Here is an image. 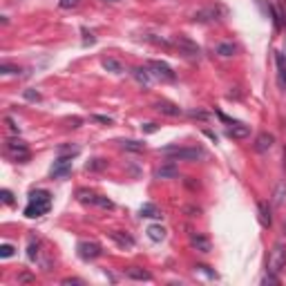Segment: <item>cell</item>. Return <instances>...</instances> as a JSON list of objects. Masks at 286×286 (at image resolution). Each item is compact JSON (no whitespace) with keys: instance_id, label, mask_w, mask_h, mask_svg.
Wrapping results in <instances>:
<instances>
[{"instance_id":"obj_39","label":"cell","mask_w":286,"mask_h":286,"mask_svg":"<svg viewBox=\"0 0 286 286\" xmlns=\"http://www.w3.org/2000/svg\"><path fill=\"white\" fill-rule=\"evenodd\" d=\"M83 36H85V45H87V42H94V36L87 34V29H83Z\"/></svg>"},{"instance_id":"obj_13","label":"cell","mask_w":286,"mask_h":286,"mask_svg":"<svg viewBox=\"0 0 286 286\" xmlns=\"http://www.w3.org/2000/svg\"><path fill=\"white\" fill-rule=\"evenodd\" d=\"M110 237H112L119 246H123V248H132V246H134V240H132L130 235L121 233V230H110Z\"/></svg>"},{"instance_id":"obj_11","label":"cell","mask_w":286,"mask_h":286,"mask_svg":"<svg viewBox=\"0 0 286 286\" xmlns=\"http://www.w3.org/2000/svg\"><path fill=\"white\" fill-rule=\"evenodd\" d=\"M275 63H277V85H280V89H286V58H284V54H277Z\"/></svg>"},{"instance_id":"obj_28","label":"cell","mask_w":286,"mask_h":286,"mask_svg":"<svg viewBox=\"0 0 286 286\" xmlns=\"http://www.w3.org/2000/svg\"><path fill=\"white\" fill-rule=\"evenodd\" d=\"M105 165H108V163H105L103 159H94V161H89L85 168H87V170H101V168H105Z\"/></svg>"},{"instance_id":"obj_32","label":"cell","mask_w":286,"mask_h":286,"mask_svg":"<svg viewBox=\"0 0 286 286\" xmlns=\"http://www.w3.org/2000/svg\"><path fill=\"white\" fill-rule=\"evenodd\" d=\"M25 99L27 101H41V94L34 92V89H25Z\"/></svg>"},{"instance_id":"obj_35","label":"cell","mask_w":286,"mask_h":286,"mask_svg":"<svg viewBox=\"0 0 286 286\" xmlns=\"http://www.w3.org/2000/svg\"><path fill=\"white\" fill-rule=\"evenodd\" d=\"M197 268H199V271H202V273H206L208 277H217V273H215V271H210V268H208V266H204V264H199Z\"/></svg>"},{"instance_id":"obj_19","label":"cell","mask_w":286,"mask_h":286,"mask_svg":"<svg viewBox=\"0 0 286 286\" xmlns=\"http://www.w3.org/2000/svg\"><path fill=\"white\" fill-rule=\"evenodd\" d=\"M125 275L130 277V280H139V282H150L152 275L148 271H143V268H127Z\"/></svg>"},{"instance_id":"obj_6","label":"cell","mask_w":286,"mask_h":286,"mask_svg":"<svg viewBox=\"0 0 286 286\" xmlns=\"http://www.w3.org/2000/svg\"><path fill=\"white\" fill-rule=\"evenodd\" d=\"M5 148H7V155H9L11 159L20 161V163H25V161L29 159V148H27V143H25V141H20V139H9Z\"/></svg>"},{"instance_id":"obj_29","label":"cell","mask_w":286,"mask_h":286,"mask_svg":"<svg viewBox=\"0 0 286 286\" xmlns=\"http://www.w3.org/2000/svg\"><path fill=\"white\" fill-rule=\"evenodd\" d=\"M18 67H14V65H7V63H2L0 65V74H18Z\"/></svg>"},{"instance_id":"obj_12","label":"cell","mask_w":286,"mask_h":286,"mask_svg":"<svg viewBox=\"0 0 286 286\" xmlns=\"http://www.w3.org/2000/svg\"><path fill=\"white\" fill-rule=\"evenodd\" d=\"M217 16H219V9H217V7H208V9L197 11L193 18L197 20V23H210V20H217Z\"/></svg>"},{"instance_id":"obj_15","label":"cell","mask_w":286,"mask_h":286,"mask_svg":"<svg viewBox=\"0 0 286 286\" xmlns=\"http://www.w3.org/2000/svg\"><path fill=\"white\" fill-rule=\"evenodd\" d=\"M190 244H193L197 250H202V253H210V248H212L210 240L204 237V235H193V237H190Z\"/></svg>"},{"instance_id":"obj_24","label":"cell","mask_w":286,"mask_h":286,"mask_svg":"<svg viewBox=\"0 0 286 286\" xmlns=\"http://www.w3.org/2000/svg\"><path fill=\"white\" fill-rule=\"evenodd\" d=\"M148 237H150L152 242L165 240V228L163 226H150V228H148Z\"/></svg>"},{"instance_id":"obj_9","label":"cell","mask_w":286,"mask_h":286,"mask_svg":"<svg viewBox=\"0 0 286 286\" xmlns=\"http://www.w3.org/2000/svg\"><path fill=\"white\" fill-rule=\"evenodd\" d=\"M273 143H275V136L268 134V132H262V134L255 139V150H257V152H268L273 148Z\"/></svg>"},{"instance_id":"obj_7","label":"cell","mask_w":286,"mask_h":286,"mask_svg":"<svg viewBox=\"0 0 286 286\" xmlns=\"http://www.w3.org/2000/svg\"><path fill=\"white\" fill-rule=\"evenodd\" d=\"M76 253H79L81 259L89 262V259L101 257L103 248H101V244H96V242H79V246H76Z\"/></svg>"},{"instance_id":"obj_41","label":"cell","mask_w":286,"mask_h":286,"mask_svg":"<svg viewBox=\"0 0 286 286\" xmlns=\"http://www.w3.org/2000/svg\"><path fill=\"white\" fill-rule=\"evenodd\" d=\"M110 2H117V0H110Z\"/></svg>"},{"instance_id":"obj_5","label":"cell","mask_w":286,"mask_h":286,"mask_svg":"<svg viewBox=\"0 0 286 286\" xmlns=\"http://www.w3.org/2000/svg\"><path fill=\"white\" fill-rule=\"evenodd\" d=\"M148 70H150L152 79H159V81H165V83H172L174 81V72L168 63L163 61H148Z\"/></svg>"},{"instance_id":"obj_36","label":"cell","mask_w":286,"mask_h":286,"mask_svg":"<svg viewBox=\"0 0 286 286\" xmlns=\"http://www.w3.org/2000/svg\"><path fill=\"white\" fill-rule=\"evenodd\" d=\"M36 255H38L36 244H29V253H27V257H29V259H36Z\"/></svg>"},{"instance_id":"obj_14","label":"cell","mask_w":286,"mask_h":286,"mask_svg":"<svg viewBox=\"0 0 286 286\" xmlns=\"http://www.w3.org/2000/svg\"><path fill=\"white\" fill-rule=\"evenodd\" d=\"M257 212H259V224L264 226V228H271V208H268L266 202H259L257 204Z\"/></svg>"},{"instance_id":"obj_4","label":"cell","mask_w":286,"mask_h":286,"mask_svg":"<svg viewBox=\"0 0 286 286\" xmlns=\"http://www.w3.org/2000/svg\"><path fill=\"white\" fill-rule=\"evenodd\" d=\"M170 45L177 47L179 54H183L186 58H199V54H202V49H199L197 42H193L186 36H174L172 41H170Z\"/></svg>"},{"instance_id":"obj_22","label":"cell","mask_w":286,"mask_h":286,"mask_svg":"<svg viewBox=\"0 0 286 286\" xmlns=\"http://www.w3.org/2000/svg\"><path fill=\"white\" fill-rule=\"evenodd\" d=\"M101 65H103L108 72H112V74H121V72H123V65L119 61H114V58H103Z\"/></svg>"},{"instance_id":"obj_27","label":"cell","mask_w":286,"mask_h":286,"mask_svg":"<svg viewBox=\"0 0 286 286\" xmlns=\"http://www.w3.org/2000/svg\"><path fill=\"white\" fill-rule=\"evenodd\" d=\"M94 206H101V208H108V210H110V208H114V204L110 202L108 197H103V195H96V202H94Z\"/></svg>"},{"instance_id":"obj_37","label":"cell","mask_w":286,"mask_h":286,"mask_svg":"<svg viewBox=\"0 0 286 286\" xmlns=\"http://www.w3.org/2000/svg\"><path fill=\"white\" fill-rule=\"evenodd\" d=\"M143 130H146V132H157V130H159V125H157V123H146Z\"/></svg>"},{"instance_id":"obj_16","label":"cell","mask_w":286,"mask_h":286,"mask_svg":"<svg viewBox=\"0 0 286 286\" xmlns=\"http://www.w3.org/2000/svg\"><path fill=\"white\" fill-rule=\"evenodd\" d=\"M132 76H134L136 81H139L143 87H150V83H152V74H150V70H143V67H134L132 70Z\"/></svg>"},{"instance_id":"obj_40","label":"cell","mask_w":286,"mask_h":286,"mask_svg":"<svg viewBox=\"0 0 286 286\" xmlns=\"http://www.w3.org/2000/svg\"><path fill=\"white\" fill-rule=\"evenodd\" d=\"M63 284H83V280H63Z\"/></svg>"},{"instance_id":"obj_23","label":"cell","mask_w":286,"mask_h":286,"mask_svg":"<svg viewBox=\"0 0 286 286\" xmlns=\"http://www.w3.org/2000/svg\"><path fill=\"white\" fill-rule=\"evenodd\" d=\"M76 197H79V202H83V204L96 202V195H94L92 190H87V188H79V190H76Z\"/></svg>"},{"instance_id":"obj_26","label":"cell","mask_w":286,"mask_h":286,"mask_svg":"<svg viewBox=\"0 0 286 286\" xmlns=\"http://www.w3.org/2000/svg\"><path fill=\"white\" fill-rule=\"evenodd\" d=\"M235 52H237V47H235L233 42H221V45H217V54H221V56H233Z\"/></svg>"},{"instance_id":"obj_38","label":"cell","mask_w":286,"mask_h":286,"mask_svg":"<svg viewBox=\"0 0 286 286\" xmlns=\"http://www.w3.org/2000/svg\"><path fill=\"white\" fill-rule=\"evenodd\" d=\"M7 125H9V130H11V132H18V125H16V123H14V119H9V117H7Z\"/></svg>"},{"instance_id":"obj_31","label":"cell","mask_w":286,"mask_h":286,"mask_svg":"<svg viewBox=\"0 0 286 286\" xmlns=\"http://www.w3.org/2000/svg\"><path fill=\"white\" fill-rule=\"evenodd\" d=\"M92 121L103 123V125H112V119H110V117H101V114H94V117H92Z\"/></svg>"},{"instance_id":"obj_1","label":"cell","mask_w":286,"mask_h":286,"mask_svg":"<svg viewBox=\"0 0 286 286\" xmlns=\"http://www.w3.org/2000/svg\"><path fill=\"white\" fill-rule=\"evenodd\" d=\"M52 208V195L47 190H32L29 193V204L25 208V217L34 219V217H42Z\"/></svg>"},{"instance_id":"obj_30","label":"cell","mask_w":286,"mask_h":286,"mask_svg":"<svg viewBox=\"0 0 286 286\" xmlns=\"http://www.w3.org/2000/svg\"><path fill=\"white\" fill-rule=\"evenodd\" d=\"M11 255H14V246H9V244H2L0 246V257H11Z\"/></svg>"},{"instance_id":"obj_2","label":"cell","mask_w":286,"mask_h":286,"mask_svg":"<svg viewBox=\"0 0 286 286\" xmlns=\"http://www.w3.org/2000/svg\"><path fill=\"white\" fill-rule=\"evenodd\" d=\"M161 155H165L168 159L172 161H197L204 157V150L202 148H179V146H165L161 150Z\"/></svg>"},{"instance_id":"obj_34","label":"cell","mask_w":286,"mask_h":286,"mask_svg":"<svg viewBox=\"0 0 286 286\" xmlns=\"http://www.w3.org/2000/svg\"><path fill=\"white\" fill-rule=\"evenodd\" d=\"M0 197H2V202H5V204H14V195H11L9 190H2V193H0Z\"/></svg>"},{"instance_id":"obj_21","label":"cell","mask_w":286,"mask_h":286,"mask_svg":"<svg viewBox=\"0 0 286 286\" xmlns=\"http://www.w3.org/2000/svg\"><path fill=\"white\" fill-rule=\"evenodd\" d=\"M141 217L155 219V217H161V212H159V208H157L155 204H143V206H141Z\"/></svg>"},{"instance_id":"obj_20","label":"cell","mask_w":286,"mask_h":286,"mask_svg":"<svg viewBox=\"0 0 286 286\" xmlns=\"http://www.w3.org/2000/svg\"><path fill=\"white\" fill-rule=\"evenodd\" d=\"M286 202V181H280L275 188V195H273V204L275 206H284Z\"/></svg>"},{"instance_id":"obj_17","label":"cell","mask_w":286,"mask_h":286,"mask_svg":"<svg viewBox=\"0 0 286 286\" xmlns=\"http://www.w3.org/2000/svg\"><path fill=\"white\" fill-rule=\"evenodd\" d=\"M157 177L159 179H177L179 177V168L174 163H165L157 170Z\"/></svg>"},{"instance_id":"obj_33","label":"cell","mask_w":286,"mask_h":286,"mask_svg":"<svg viewBox=\"0 0 286 286\" xmlns=\"http://www.w3.org/2000/svg\"><path fill=\"white\" fill-rule=\"evenodd\" d=\"M81 0H61V2H58V5L63 7V9H72V7H76L79 5Z\"/></svg>"},{"instance_id":"obj_25","label":"cell","mask_w":286,"mask_h":286,"mask_svg":"<svg viewBox=\"0 0 286 286\" xmlns=\"http://www.w3.org/2000/svg\"><path fill=\"white\" fill-rule=\"evenodd\" d=\"M121 148L123 150H130V152H143L146 146L141 141H121Z\"/></svg>"},{"instance_id":"obj_18","label":"cell","mask_w":286,"mask_h":286,"mask_svg":"<svg viewBox=\"0 0 286 286\" xmlns=\"http://www.w3.org/2000/svg\"><path fill=\"white\" fill-rule=\"evenodd\" d=\"M155 108L159 110V112L168 114V117H179V114H181V108H177L174 103H168V101H159Z\"/></svg>"},{"instance_id":"obj_3","label":"cell","mask_w":286,"mask_h":286,"mask_svg":"<svg viewBox=\"0 0 286 286\" xmlns=\"http://www.w3.org/2000/svg\"><path fill=\"white\" fill-rule=\"evenodd\" d=\"M286 268V246L284 244H275L268 255V273L277 275Z\"/></svg>"},{"instance_id":"obj_10","label":"cell","mask_w":286,"mask_h":286,"mask_svg":"<svg viewBox=\"0 0 286 286\" xmlns=\"http://www.w3.org/2000/svg\"><path fill=\"white\" fill-rule=\"evenodd\" d=\"M226 134H228L230 139H246V136L250 134V127L244 125V123H230V127L226 130Z\"/></svg>"},{"instance_id":"obj_8","label":"cell","mask_w":286,"mask_h":286,"mask_svg":"<svg viewBox=\"0 0 286 286\" xmlns=\"http://www.w3.org/2000/svg\"><path fill=\"white\" fill-rule=\"evenodd\" d=\"M70 172H72V157H58V159L54 161L52 170H49L52 179H65Z\"/></svg>"}]
</instances>
